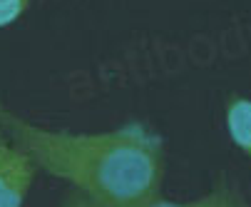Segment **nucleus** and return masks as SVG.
Listing matches in <instances>:
<instances>
[{
  "instance_id": "2",
  "label": "nucleus",
  "mask_w": 251,
  "mask_h": 207,
  "mask_svg": "<svg viewBox=\"0 0 251 207\" xmlns=\"http://www.w3.org/2000/svg\"><path fill=\"white\" fill-rule=\"evenodd\" d=\"M35 177L38 165L0 130V207H23Z\"/></svg>"
},
{
  "instance_id": "6",
  "label": "nucleus",
  "mask_w": 251,
  "mask_h": 207,
  "mask_svg": "<svg viewBox=\"0 0 251 207\" xmlns=\"http://www.w3.org/2000/svg\"><path fill=\"white\" fill-rule=\"evenodd\" d=\"M62 207H100V205H95L92 200H87L85 195H80L77 190H70L65 195V200H62Z\"/></svg>"
},
{
  "instance_id": "3",
  "label": "nucleus",
  "mask_w": 251,
  "mask_h": 207,
  "mask_svg": "<svg viewBox=\"0 0 251 207\" xmlns=\"http://www.w3.org/2000/svg\"><path fill=\"white\" fill-rule=\"evenodd\" d=\"M145 207H249L246 200L241 197V192L236 187L229 185L226 177H219L217 185H214L206 195L197 197V200H189V202H172V200H164L162 195L154 197L150 205Z\"/></svg>"
},
{
  "instance_id": "1",
  "label": "nucleus",
  "mask_w": 251,
  "mask_h": 207,
  "mask_svg": "<svg viewBox=\"0 0 251 207\" xmlns=\"http://www.w3.org/2000/svg\"><path fill=\"white\" fill-rule=\"evenodd\" d=\"M0 130L38 170L70 182L100 207H145L162 192L164 140L145 122L104 132L48 130L0 105Z\"/></svg>"
},
{
  "instance_id": "4",
  "label": "nucleus",
  "mask_w": 251,
  "mask_h": 207,
  "mask_svg": "<svg viewBox=\"0 0 251 207\" xmlns=\"http://www.w3.org/2000/svg\"><path fill=\"white\" fill-rule=\"evenodd\" d=\"M226 130L231 143L251 160V100L234 95L226 105Z\"/></svg>"
},
{
  "instance_id": "5",
  "label": "nucleus",
  "mask_w": 251,
  "mask_h": 207,
  "mask_svg": "<svg viewBox=\"0 0 251 207\" xmlns=\"http://www.w3.org/2000/svg\"><path fill=\"white\" fill-rule=\"evenodd\" d=\"M30 5V0H0V28L15 23Z\"/></svg>"
}]
</instances>
